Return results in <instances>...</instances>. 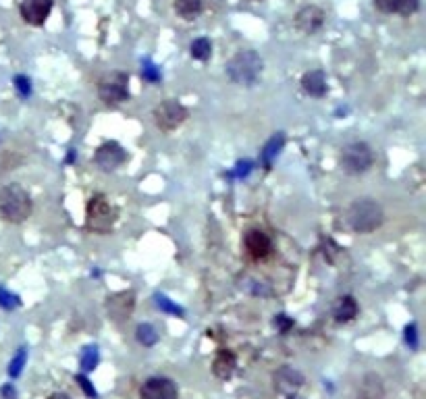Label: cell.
Wrapping results in <instances>:
<instances>
[{
  "instance_id": "cell-1",
  "label": "cell",
  "mask_w": 426,
  "mask_h": 399,
  "mask_svg": "<svg viewBox=\"0 0 426 399\" xmlns=\"http://www.w3.org/2000/svg\"><path fill=\"white\" fill-rule=\"evenodd\" d=\"M32 198L19 183H9L0 190V216L7 223L19 225L32 216Z\"/></svg>"
},
{
  "instance_id": "cell-2",
  "label": "cell",
  "mask_w": 426,
  "mask_h": 399,
  "mask_svg": "<svg viewBox=\"0 0 426 399\" xmlns=\"http://www.w3.org/2000/svg\"><path fill=\"white\" fill-rule=\"evenodd\" d=\"M264 69V61L254 50H239L225 67L227 77L237 85H254Z\"/></svg>"
},
{
  "instance_id": "cell-3",
  "label": "cell",
  "mask_w": 426,
  "mask_h": 399,
  "mask_svg": "<svg viewBox=\"0 0 426 399\" xmlns=\"http://www.w3.org/2000/svg\"><path fill=\"white\" fill-rule=\"evenodd\" d=\"M383 221L385 214L381 204L370 198L356 200L348 210V223L356 233H372L383 225Z\"/></svg>"
},
{
  "instance_id": "cell-4",
  "label": "cell",
  "mask_w": 426,
  "mask_h": 399,
  "mask_svg": "<svg viewBox=\"0 0 426 399\" xmlns=\"http://www.w3.org/2000/svg\"><path fill=\"white\" fill-rule=\"evenodd\" d=\"M117 216H119L117 208L102 194H94L85 206V227L92 233H100V235L111 233V229L117 223Z\"/></svg>"
},
{
  "instance_id": "cell-5",
  "label": "cell",
  "mask_w": 426,
  "mask_h": 399,
  "mask_svg": "<svg viewBox=\"0 0 426 399\" xmlns=\"http://www.w3.org/2000/svg\"><path fill=\"white\" fill-rule=\"evenodd\" d=\"M98 96L104 104L111 106L129 100V75L123 71H111L102 75L98 81Z\"/></svg>"
},
{
  "instance_id": "cell-6",
  "label": "cell",
  "mask_w": 426,
  "mask_h": 399,
  "mask_svg": "<svg viewBox=\"0 0 426 399\" xmlns=\"http://www.w3.org/2000/svg\"><path fill=\"white\" fill-rule=\"evenodd\" d=\"M374 165V152L364 142H352L341 152V169L348 175H362Z\"/></svg>"
},
{
  "instance_id": "cell-7",
  "label": "cell",
  "mask_w": 426,
  "mask_h": 399,
  "mask_svg": "<svg viewBox=\"0 0 426 399\" xmlns=\"http://www.w3.org/2000/svg\"><path fill=\"white\" fill-rule=\"evenodd\" d=\"M187 114H189L187 108L179 100H175V98H169V100L160 102L154 108V112H152L156 127L162 129V131H173V129L181 127L185 123Z\"/></svg>"
},
{
  "instance_id": "cell-8",
  "label": "cell",
  "mask_w": 426,
  "mask_h": 399,
  "mask_svg": "<svg viewBox=\"0 0 426 399\" xmlns=\"http://www.w3.org/2000/svg\"><path fill=\"white\" fill-rule=\"evenodd\" d=\"M52 0H19L21 19L32 28H42L52 13Z\"/></svg>"
},
{
  "instance_id": "cell-9",
  "label": "cell",
  "mask_w": 426,
  "mask_h": 399,
  "mask_svg": "<svg viewBox=\"0 0 426 399\" xmlns=\"http://www.w3.org/2000/svg\"><path fill=\"white\" fill-rule=\"evenodd\" d=\"M125 161H127V152L117 142H104L94 154V163L102 171H115L121 165H125Z\"/></svg>"
},
{
  "instance_id": "cell-10",
  "label": "cell",
  "mask_w": 426,
  "mask_h": 399,
  "mask_svg": "<svg viewBox=\"0 0 426 399\" xmlns=\"http://www.w3.org/2000/svg\"><path fill=\"white\" fill-rule=\"evenodd\" d=\"M325 11L321 9V7H316V5H308V7H303V9H299L297 11V15H295V28H297V32L299 34H303V36H312V34H316V32H321L323 30V25H325Z\"/></svg>"
},
{
  "instance_id": "cell-11",
  "label": "cell",
  "mask_w": 426,
  "mask_h": 399,
  "mask_svg": "<svg viewBox=\"0 0 426 399\" xmlns=\"http://www.w3.org/2000/svg\"><path fill=\"white\" fill-rule=\"evenodd\" d=\"M177 385L167 376H150L140 389L142 399H177Z\"/></svg>"
},
{
  "instance_id": "cell-12",
  "label": "cell",
  "mask_w": 426,
  "mask_h": 399,
  "mask_svg": "<svg viewBox=\"0 0 426 399\" xmlns=\"http://www.w3.org/2000/svg\"><path fill=\"white\" fill-rule=\"evenodd\" d=\"M136 308V294L134 291H119L106 298V312L115 323H123L131 316Z\"/></svg>"
},
{
  "instance_id": "cell-13",
  "label": "cell",
  "mask_w": 426,
  "mask_h": 399,
  "mask_svg": "<svg viewBox=\"0 0 426 399\" xmlns=\"http://www.w3.org/2000/svg\"><path fill=\"white\" fill-rule=\"evenodd\" d=\"M244 245H246L248 254H250L254 260H264V258H268L270 252H273V241H270V237H268L264 231H260V229H250V231L246 233V237H244Z\"/></svg>"
},
{
  "instance_id": "cell-14",
  "label": "cell",
  "mask_w": 426,
  "mask_h": 399,
  "mask_svg": "<svg viewBox=\"0 0 426 399\" xmlns=\"http://www.w3.org/2000/svg\"><path fill=\"white\" fill-rule=\"evenodd\" d=\"M273 378H275V389L281 391V393H287V395L295 393L303 385V374L299 370L291 368V366L279 368Z\"/></svg>"
},
{
  "instance_id": "cell-15",
  "label": "cell",
  "mask_w": 426,
  "mask_h": 399,
  "mask_svg": "<svg viewBox=\"0 0 426 399\" xmlns=\"http://www.w3.org/2000/svg\"><path fill=\"white\" fill-rule=\"evenodd\" d=\"M237 368V358L231 349H221L212 360V372L221 380H229Z\"/></svg>"
},
{
  "instance_id": "cell-16",
  "label": "cell",
  "mask_w": 426,
  "mask_h": 399,
  "mask_svg": "<svg viewBox=\"0 0 426 399\" xmlns=\"http://www.w3.org/2000/svg\"><path fill=\"white\" fill-rule=\"evenodd\" d=\"M301 88L306 94H310L314 98H323L327 94V75L321 69L308 71L301 77Z\"/></svg>"
},
{
  "instance_id": "cell-17",
  "label": "cell",
  "mask_w": 426,
  "mask_h": 399,
  "mask_svg": "<svg viewBox=\"0 0 426 399\" xmlns=\"http://www.w3.org/2000/svg\"><path fill=\"white\" fill-rule=\"evenodd\" d=\"M333 316L337 323H350L358 316V302L354 300V296H341L337 298L335 306H333Z\"/></svg>"
},
{
  "instance_id": "cell-18",
  "label": "cell",
  "mask_w": 426,
  "mask_h": 399,
  "mask_svg": "<svg viewBox=\"0 0 426 399\" xmlns=\"http://www.w3.org/2000/svg\"><path fill=\"white\" fill-rule=\"evenodd\" d=\"M283 146H285V136L279 131V133H275V136L266 142V146H264L262 152H260L262 165H264V167H270L273 161H275V158L279 156V152L283 150Z\"/></svg>"
},
{
  "instance_id": "cell-19",
  "label": "cell",
  "mask_w": 426,
  "mask_h": 399,
  "mask_svg": "<svg viewBox=\"0 0 426 399\" xmlns=\"http://www.w3.org/2000/svg\"><path fill=\"white\" fill-rule=\"evenodd\" d=\"M175 13L181 19L191 21L202 13V0H175Z\"/></svg>"
},
{
  "instance_id": "cell-20",
  "label": "cell",
  "mask_w": 426,
  "mask_h": 399,
  "mask_svg": "<svg viewBox=\"0 0 426 399\" xmlns=\"http://www.w3.org/2000/svg\"><path fill=\"white\" fill-rule=\"evenodd\" d=\"M189 54H191V59H195V61H208L210 54H212V42H210L208 38H198V40H193L191 46H189Z\"/></svg>"
},
{
  "instance_id": "cell-21",
  "label": "cell",
  "mask_w": 426,
  "mask_h": 399,
  "mask_svg": "<svg viewBox=\"0 0 426 399\" xmlns=\"http://www.w3.org/2000/svg\"><path fill=\"white\" fill-rule=\"evenodd\" d=\"M136 337H138V341H140L144 347H152V345H156V341H158L156 329H154L152 325H148V323H144V325H140V327L136 329Z\"/></svg>"
},
{
  "instance_id": "cell-22",
  "label": "cell",
  "mask_w": 426,
  "mask_h": 399,
  "mask_svg": "<svg viewBox=\"0 0 426 399\" xmlns=\"http://www.w3.org/2000/svg\"><path fill=\"white\" fill-rule=\"evenodd\" d=\"M98 360H100V356H98V347L96 345L83 347V351H81V366H83L85 372H92L98 366Z\"/></svg>"
},
{
  "instance_id": "cell-23",
  "label": "cell",
  "mask_w": 426,
  "mask_h": 399,
  "mask_svg": "<svg viewBox=\"0 0 426 399\" xmlns=\"http://www.w3.org/2000/svg\"><path fill=\"white\" fill-rule=\"evenodd\" d=\"M362 391H364V397H366V399H376V397L383 393V389H381V378L374 376V374L366 376L364 382H362Z\"/></svg>"
},
{
  "instance_id": "cell-24",
  "label": "cell",
  "mask_w": 426,
  "mask_h": 399,
  "mask_svg": "<svg viewBox=\"0 0 426 399\" xmlns=\"http://www.w3.org/2000/svg\"><path fill=\"white\" fill-rule=\"evenodd\" d=\"M25 360H28V351L21 347L19 351H17V356L11 360V364H9V374L15 378V376H19L21 374V370H23V364H25Z\"/></svg>"
},
{
  "instance_id": "cell-25",
  "label": "cell",
  "mask_w": 426,
  "mask_h": 399,
  "mask_svg": "<svg viewBox=\"0 0 426 399\" xmlns=\"http://www.w3.org/2000/svg\"><path fill=\"white\" fill-rule=\"evenodd\" d=\"M19 298L11 291H7L5 287H0V308H5V310H15L19 306Z\"/></svg>"
},
{
  "instance_id": "cell-26",
  "label": "cell",
  "mask_w": 426,
  "mask_h": 399,
  "mask_svg": "<svg viewBox=\"0 0 426 399\" xmlns=\"http://www.w3.org/2000/svg\"><path fill=\"white\" fill-rule=\"evenodd\" d=\"M399 3L401 0H374V7L376 11L385 15H393V13H399Z\"/></svg>"
},
{
  "instance_id": "cell-27",
  "label": "cell",
  "mask_w": 426,
  "mask_h": 399,
  "mask_svg": "<svg viewBox=\"0 0 426 399\" xmlns=\"http://www.w3.org/2000/svg\"><path fill=\"white\" fill-rule=\"evenodd\" d=\"M154 302H156V306H158L160 310H164V312H171V314H177V316L183 314V310H181L177 304H173L167 296H154Z\"/></svg>"
},
{
  "instance_id": "cell-28",
  "label": "cell",
  "mask_w": 426,
  "mask_h": 399,
  "mask_svg": "<svg viewBox=\"0 0 426 399\" xmlns=\"http://www.w3.org/2000/svg\"><path fill=\"white\" fill-rule=\"evenodd\" d=\"M15 88H17V92H19L21 98H30V96H32V81H30V77L17 75V77H15Z\"/></svg>"
},
{
  "instance_id": "cell-29",
  "label": "cell",
  "mask_w": 426,
  "mask_h": 399,
  "mask_svg": "<svg viewBox=\"0 0 426 399\" xmlns=\"http://www.w3.org/2000/svg\"><path fill=\"white\" fill-rule=\"evenodd\" d=\"M142 77L148 79V81H152V83H156V81L160 79V71H158L156 65H152L150 61H146V63L142 65Z\"/></svg>"
},
{
  "instance_id": "cell-30",
  "label": "cell",
  "mask_w": 426,
  "mask_h": 399,
  "mask_svg": "<svg viewBox=\"0 0 426 399\" xmlns=\"http://www.w3.org/2000/svg\"><path fill=\"white\" fill-rule=\"evenodd\" d=\"M418 9H420V0H401V3H399V13H397V15H401V17H409V15H414Z\"/></svg>"
},
{
  "instance_id": "cell-31",
  "label": "cell",
  "mask_w": 426,
  "mask_h": 399,
  "mask_svg": "<svg viewBox=\"0 0 426 399\" xmlns=\"http://www.w3.org/2000/svg\"><path fill=\"white\" fill-rule=\"evenodd\" d=\"M275 327L281 331V335H285V333H289V329L293 327V320L287 318L285 314H279V316L275 318Z\"/></svg>"
},
{
  "instance_id": "cell-32",
  "label": "cell",
  "mask_w": 426,
  "mask_h": 399,
  "mask_svg": "<svg viewBox=\"0 0 426 399\" xmlns=\"http://www.w3.org/2000/svg\"><path fill=\"white\" fill-rule=\"evenodd\" d=\"M75 380L79 382V387H81V389L85 391V395H87V397H92V399H96V389H94V387L89 385V380H87V376H83V374H77V376H75Z\"/></svg>"
},
{
  "instance_id": "cell-33",
  "label": "cell",
  "mask_w": 426,
  "mask_h": 399,
  "mask_svg": "<svg viewBox=\"0 0 426 399\" xmlns=\"http://www.w3.org/2000/svg\"><path fill=\"white\" fill-rule=\"evenodd\" d=\"M405 339H407V343H409L412 347H416V345H418V337H416V325H407V327H405Z\"/></svg>"
},
{
  "instance_id": "cell-34",
  "label": "cell",
  "mask_w": 426,
  "mask_h": 399,
  "mask_svg": "<svg viewBox=\"0 0 426 399\" xmlns=\"http://www.w3.org/2000/svg\"><path fill=\"white\" fill-rule=\"evenodd\" d=\"M250 169H252V163H250V161L239 163V165H237V171H235L233 175H235V177H244V175H248V173H250Z\"/></svg>"
},
{
  "instance_id": "cell-35",
  "label": "cell",
  "mask_w": 426,
  "mask_h": 399,
  "mask_svg": "<svg viewBox=\"0 0 426 399\" xmlns=\"http://www.w3.org/2000/svg\"><path fill=\"white\" fill-rule=\"evenodd\" d=\"M48 399H71V397H69L67 393H52Z\"/></svg>"
},
{
  "instance_id": "cell-36",
  "label": "cell",
  "mask_w": 426,
  "mask_h": 399,
  "mask_svg": "<svg viewBox=\"0 0 426 399\" xmlns=\"http://www.w3.org/2000/svg\"><path fill=\"white\" fill-rule=\"evenodd\" d=\"M3 395H7V397H15V389H13V387H5V389H3Z\"/></svg>"
},
{
  "instance_id": "cell-37",
  "label": "cell",
  "mask_w": 426,
  "mask_h": 399,
  "mask_svg": "<svg viewBox=\"0 0 426 399\" xmlns=\"http://www.w3.org/2000/svg\"><path fill=\"white\" fill-rule=\"evenodd\" d=\"M287 399H301L299 395H295V393H291V395H287Z\"/></svg>"
}]
</instances>
